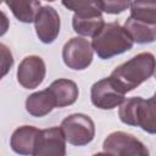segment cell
Listing matches in <instances>:
<instances>
[{
	"instance_id": "obj_1",
	"label": "cell",
	"mask_w": 156,
	"mask_h": 156,
	"mask_svg": "<svg viewBox=\"0 0 156 156\" xmlns=\"http://www.w3.org/2000/svg\"><path fill=\"white\" fill-rule=\"evenodd\" d=\"M156 58L151 52H140L117 66L110 74V80L118 91L126 94L154 76Z\"/></svg>"
},
{
	"instance_id": "obj_2",
	"label": "cell",
	"mask_w": 156,
	"mask_h": 156,
	"mask_svg": "<svg viewBox=\"0 0 156 156\" xmlns=\"http://www.w3.org/2000/svg\"><path fill=\"white\" fill-rule=\"evenodd\" d=\"M133 40L124 27L118 22L105 23L102 29L93 38L91 46L99 58L108 60L133 48Z\"/></svg>"
},
{
	"instance_id": "obj_3",
	"label": "cell",
	"mask_w": 156,
	"mask_h": 156,
	"mask_svg": "<svg viewBox=\"0 0 156 156\" xmlns=\"http://www.w3.org/2000/svg\"><path fill=\"white\" fill-rule=\"evenodd\" d=\"M62 5L73 11V30L82 37L94 38L105 26L100 1H62Z\"/></svg>"
},
{
	"instance_id": "obj_4",
	"label": "cell",
	"mask_w": 156,
	"mask_h": 156,
	"mask_svg": "<svg viewBox=\"0 0 156 156\" xmlns=\"http://www.w3.org/2000/svg\"><path fill=\"white\" fill-rule=\"evenodd\" d=\"M61 129L66 140L74 146H84L95 136L94 121L84 113H73L61 122Z\"/></svg>"
},
{
	"instance_id": "obj_5",
	"label": "cell",
	"mask_w": 156,
	"mask_h": 156,
	"mask_svg": "<svg viewBox=\"0 0 156 156\" xmlns=\"http://www.w3.org/2000/svg\"><path fill=\"white\" fill-rule=\"evenodd\" d=\"M105 152L112 156H150L147 147L133 134L126 132H113L102 143Z\"/></svg>"
},
{
	"instance_id": "obj_6",
	"label": "cell",
	"mask_w": 156,
	"mask_h": 156,
	"mask_svg": "<svg viewBox=\"0 0 156 156\" xmlns=\"http://www.w3.org/2000/svg\"><path fill=\"white\" fill-rule=\"evenodd\" d=\"M93 46L83 37L71 38L62 49V60L65 65L76 71L88 68L93 62Z\"/></svg>"
},
{
	"instance_id": "obj_7",
	"label": "cell",
	"mask_w": 156,
	"mask_h": 156,
	"mask_svg": "<svg viewBox=\"0 0 156 156\" xmlns=\"http://www.w3.org/2000/svg\"><path fill=\"white\" fill-rule=\"evenodd\" d=\"M66 141L61 127L41 129L32 156H66Z\"/></svg>"
},
{
	"instance_id": "obj_8",
	"label": "cell",
	"mask_w": 156,
	"mask_h": 156,
	"mask_svg": "<svg viewBox=\"0 0 156 156\" xmlns=\"http://www.w3.org/2000/svg\"><path fill=\"white\" fill-rule=\"evenodd\" d=\"M46 74L45 62L40 56L30 55L24 57L17 68V80L24 89L38 88Z\"/></svg>"
},
{
	"instance_id": "obj_9",
	"label": "cell",
	"mask_w": 156,
	"mask_h": 156,
	"mask_svg": "<svg viewBox=\"0 0 156 156\" xmlns=\"http://www.w3.org/2000/svg\"><path fill=\"white\" fill-rule=\"evenodd\" d=\"M90 99L95 107L101 110H112L122 105L124 101V94L118 91L107 77L95 82L91 85Z\"/></svg>"
},
{
	"instance_id": "obj_10",
	"label": "cell",
	"mask_w": 156,
	"mask_h": 156,
	"mask_svg": "<svg viewBox=\"0 0 156 156\" xmlns=\"http://www.w3.org/2000/svg\"><path fill=\"white\" fill-rule=\"evenodd\" d=\"M34 27H35L37 37L41 43L44 44L54 43L55 39L58 37L60 27H61V21L57 11L49 5L43 6L35 17Z\"/></svg>"
},
{
	"instance_id": "obj_11",
	"label": "cell",
	"mask_w": 156,
	"mask_h": 156,
	"mask_svg": "<svg viewBox=\"0 0 156 156\" xmlns=\"http://www.w3.org/2000/svg\"><path fill=\"white\" fill-rule=\"evenodd\" d=\"M39 133L40 130L33 126H22L15 129L10 139V146L12 151L22 156L33 155Z\"/></svg>"
},
{
	"instance_id": "obj_12",
	"label": "cell",
	"mask_w": 156,
	"mask_h": 156,
	"mask_svg": "<svg viewBox=\"0 0 156 156\" xmlns=\"http://www.w3.org/2000/svg\"><path fill=\"white\" fill-rule=\"evenodd\" d=\"M50 94L52 95L56 107H66L73 105L78 99V87L77 84L66 78H60L54 80L48 88Z\"/></svg>"
},
{
	"instance_id": "obj_13",
	"label": "cell",
	"mask_w": 156,
	"mask_h": 156,
	"mask_svg": "<svg viewBox=\"0 0 156 156\" xmlns=\"http://www.w3.org/2000/svg\"><path fill=\"white\" fill-rule=\"evenodd\" d=\"M56 107L55 100L48 88L30 94L26 100V110L33 117H44Z\"/></svg>"
},
{
	"instance_id": "obj_14",
	"label": "cell",
	"mask_w": 156,
	"mask_h": 156,
	"mask_svg": "<svg viewBox=\"0 0 156 156\" xmlns=\"http://www.w3.org/2000/svg\"><path fill=\"white\" fill-rule=\"evenodd\" d=\"M138 127L149 134H156V93L144 100L140 99L136 116Z\"/></svg>"
},
{
	"instance_id": "obj_15",
	"label": "cell",
	"mask_w": 156,
	"mask_h": 156,
	"mask_svg": "<svg viewBox=\"0 0 156 156\" xmlns=\"http://www.w3.org/2000/svg\"><path fill=\"white\" fill-rule=\"evenodd\" d=\"M124 29L128 35L136 44H150L156 40V26H151L132 17H128L124 22Z\"/></svg>"
},
{
	"instance_id": "obj_16",
	"label": "cell",
	"mask_w": 156,
	"mask_h": 156,
	"mask_svg": "<svg viewBox=\"0 0 156 156\" xmlns=\"http://www.w3.org/2000/svg\"><path fill=\"white\" fill-rule=\"evenodd\" d=\"M6 5L10 7L13 16L20 22H23V23L34 22L38 12L43 7L40 1H37V0H29V1L11 0V1H6Z\"/></svg>"
},
{
	"instance_id": "obj_17",
	"label": "cell",
	"mask_w": 156,
	"mask_h": 156,
	"mask_svg": "<svg viewBox=\"0 0 156 156\" xmlns=\"http://www.w3.org/2000/svg\"><path fill=\"white\" fill-rule=\"evenodd\" d=\"M130 16L133 20L156 26V0L155 1H132Z\"/></svg>"
},
{
	"instance_id": "obj_18",
	"label": "cell",
	"mask_w": 156,
	"mask_h": 156,
	"mask_svg": "<svg viewBox=\"0 0 156 156\" xmlns=\"http://www.w3.org/2000/svg\"><path fill=\"white\" fill-rule=\"evenodd\" d=\"M140 99H141L140 96H133L122 102L118 110V116L122 123L138 127L136 116H138V106H139Z\"/></svg>"
},
{
	"instance_id": "obj_19",
	"label": "cell",
	"mask_w": 156,
	"mask_h": 156,
	"mask_svg": "<svg viewBox=\"0 0 156 156\" xmlns=\"http://www.w3.org/2000/svg\"><path fill=\"white\" fill-rule=\"evenodd\" d=\"M130 2L129 1H112V0H107V1H100V9L102 12L110 13V15H117L123 12L124 10L129 9Z\"/></svg>"
},
{
	"instance_id": "obj_20",
	"label": "cell",
	"mask_w": 156,
	"mask_h": 156,
	"mask_svg": "<svg viewBox=\"0 0 156 156\" xmlns=\"http://www.w3.org/2000/svg\"><path fill=\"white\" fill-rule=\"evenodd\" d=\"M0 48H1V55H2V77L7 73V71L12 67L13 65V57H12V54L7 50V48L5 46V44H0Z\"/></svg>"
},
{
	"instance_id": "obj_21",
	"label": "cell",
	"mask_w": 156,
	"mask_h": 156,
	"mask_svg": "<svg viewBox=\"0 0 156 156\" xmlns=\"http://www.w3.org/2000/svg\"><path fill=\"white\" fill-rule=\"evenodd\" d=\"M93 156H112V155H110V154H107V152H98V154H94Z\"/></svg>"
}]
</instances>
